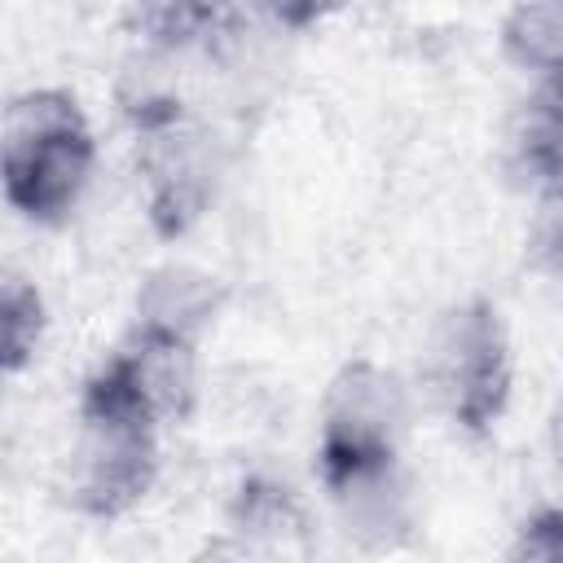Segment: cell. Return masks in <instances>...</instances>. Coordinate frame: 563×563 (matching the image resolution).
<instances>
[{
    "label": "cell",
    "instance_id": "obj_8",
    "mask_svg": "<svg viewBox=\"0 0 563 563\" xmlns=\"http://www.w3.org/2000/svg\"><path fill=\"white\" fill-rule=\"evenodd\" d=\"M506 150L515 176H523L541 198L563 189V75L532 84V97L510 123Z\"/></svg>",
    "mask_w": 563,
    "mask_h": 563
},
{
    "label": "cell",
    "instance_id": "obj_2",
    "mask_svg": "<svg viewBox=\"0 0 563 563\" xmlns=\"http://www.w3.org/2000/svg\"><path fill=\"white\" fill-rule=\"evenodd\" d=\"M97 167V141L79 101L62 88H31L9 101L0 128L4 198L35 224L66 220Z\"/></svg>",
    "mask_w": 563,
    "mask_h": 563
},
{
    "label": "cell",
    "instance_id": "obj_10",
    "mask_svg": "<svg viewBox=\"0 0 563 563\" xmlns=\"http://www.w3.org/2000/svg\"><path fill=\"white\" fill-rule=\"evenodd\" d=\"M44 330V303L35 295L31 282L22 277H4V295H0V343H4V369L18 374L40 343Z\"/></svg>",
    "mask_w": 563,
    "mask_h": 563
},
{
    "label": "cell",
    "instance_id": "obj_7",
    "mask_svg": "<svg viewBox=\"0 0 563 563\" xmlns=\"http://www.w3.org/2000/svg\"><path fill=\"white\" fill-rule=\"evenodd\" d=\"M216 312H220L216 277H207L189 264H167V268L150 273L136 295V330L185 343V347L198 343V334L216 321Z\"/></svg>",
    "mask_w": 563,
    "mask_h": 563
},
{
    "label": "cell",
    "instance_id": "obj_13",
    "mask_svg": "<svg viewBox=\"0 0 563 563\" xmlns=\"http://www.w3.org/2000/svg\"><path fill=\"white\" fill-rule=\"evenodd\" d=\"M251 4L277 26H308L334 9V0H251Z\"/></svg>",
    "mask_w": 563,
    "mask_h": 563
},
{
    "label": "cell",
    "instance_id": "obj_14",
    "mask_svg": "<svg viewBox=\"0 0 563 563\" xmlns=\"http://www.w3.org/2000/svg\"><path fill=\"white\" fill-rule=\"evenodd\" d=\"M554 449H559V462H563V409H559V418H554Z\"/></svg>",
    "mask_w": 563,
    "mask_h": 563
},
{
    "label": "cell",
    "instance_id": "obj_12",
    "mask_svg": "<svg viewBox=\"0 0 563 563\" xmlns=\"http://www.w3.org/2000/svg\"><path fill=\"white\" fill-rule=\"evenodd\" d=\"M519 554L563 559V510L559 506H545L532 519H523V528H519Z\"/></svg>",
    "mask_w": 563,
    "mask_h": 563
},
{
    "label": "cell",
    "instance_id": "obj_9",
    "mask_svg": "<svg viewBox=\"0 0 563 563\" xmlns=\"http://www.w3.org/2000/svg\"><path fill=\"white\" fill-rule=\"evenodd\" d=\"M501 40L532 79L563 75V0H510Z\"/></svg>",
    "mask_w": 563,
    "mask_h": 563
},
{
    "label": "cell",
    "instance_id": "obj_3",
    "mask_svg": "<svg viewBox=\"0 0 563 563\" xmlns=\"http://www.w3.org/2000/svg\"><path fill=\"white\" fill-rule=\"evenodd\" d=\"M418 374L444 418L471 431L493 427L510 396V343L497 308L484 299L453 303L431 325Z\"/></svg>",
    "mask_w": 563,
    "mask_h": 563
},
{
    "label": "cell",
    "instance_id": "obj_6",
    "mask_svg": "<svg viewBox=\"0 0 563 563\" xmlns=\"http://www.w3.org/2000/svg\"><path fill=\"white\" fill-rule=\"evenodd\" d=\"M145 180H150V207L163 229H185L202 202L211 198L216 167L202 150V136L163 123L150 128V154H145Z\"/></svg>",
    "mask_w": 563,
    "mask_h": 563
},
{
    "label": "cell",
    "instance_id": "obj_4",
    "mask_svg": "<svg viewBox=\"0 0 563 563\" xmlns=\"http://www.w3.org/2000/svg\"><path fill=\"white\" fill-rule=\"evenodd\" d=\"M409 422V400L396 374L374 361H352L334 374L321 400V475L356 462L400 457V435Z\"/></svg>",
    "mask_w": 563,
    "mask_h": 563
},
{
    "label": "cell",
    "instance_id": "obj_11",
    "mask_svg": "<svg viewBox=\"0 0 563 563\" xmlns=\"http://www.w3.org/2000/svg\"><path fill=\"white\" fill-rule=\"evenodd\" d=\"M532 255H537L541 273L563 290V189L541 198L537 229H532Z\"/></svg>",
    "mask_w": 563,
    "mask_h": 563
},
{
    "label": "cell",
    "instance_id": "obj_5",
    "mask_svg": "<svg viewBox=\"0 0 563 563\" xmlns=\"http://www.w3.org/2000/svg\"><path fill=\"white\" fill-rule=\"evenodd\" d=\"M321 479H325V493H330L334 515L347 528V537L391 545L400 532H409L413 497H409V479L400 471V457L339 466V471H325Z\"/></svg>",
    "mask_w": 563,
    "mask_h": 563
},
{
    "label": "cell",
    "instance_id": "obj_1",
    "mask_svg": "<svg viewBox=\"0 0 563 563\" xmlns=\"http://www.w3.org/2000/svg\"><path fill=\"white\" fill-rule=\"evenodd\" d=\"M167 418L110 356L79 396V435L70 453V497L92 515L136 506L158 466V427Z\"/></svg>",
    "mask_w": 563,
    "mask_h": 563
}]
</instances>
